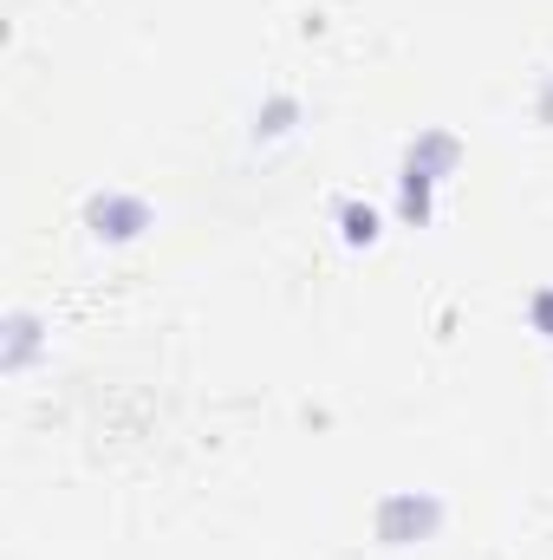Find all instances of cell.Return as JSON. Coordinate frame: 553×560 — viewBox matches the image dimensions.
Returning a JSON list of instances; mask_svg holds the SVG:
<instances>
[{
	"mask_svg": "<svg viewBox=\"0 0 553 560\" xmlns=\"http://www.w3.org/2000/svg\"><path fill=\"white\" fill-rule=\"evenodd\" d=\"M443 502L430 495V489H398V495H385L378 502V515H372V528H378V541L385 548H411V541H430L436 528H443Z\"/></svg>",
	"mask_w": 553,
	"mask_h": 560,
	"instance_id": "obj_1",
	"label": "cell"
},
{
	"mask_svg": "<svg viewBox=\"0 0 553 560\" xmlns=\"http://www.w3.org/2000/svg\"><path fill=\"white\" fill-rule=\"evenodd\" d=\"M150 222H156L150 202L131 196V189H98V196L85 202V229H92L98 242H138Z\"/></svg>",
	"mask_w": 553,
	"mask_h": 560,
	"instance_id": "obj_2",
	"label": "cell"
},
{
	"mask_svg": "<svg viewBox=\"0 0 553 560\" xmlns=\"http://www.w3.org/2000/svg\"><path fill=\"white\" fill-rule=\"evenodd\" d=\"M456 163H462V138H449V131H423V138L404 150V170L430 176V183H449Z\"/></svg>",
	"mask_w": 553,
	"mask_h": 560,
	"instance_id": "obj_3",
	"label": "cell"
},
{
	"mask_svg": "<svg viewBox=\"0 0 553 560\" xmlns=\"http://www.w3.org/2000/svg\"><path fill=\"white\" fill-rule=\"evenodd\" d=\"M33 352H39V319H33V313H7V339H0V372H7V378H20V372L33 365Z\"/></svg>",
	"mask_w": 553,
	"mask_h": 560,
	"instance_id": "obj_4",
	"label": "cell"
},
{
	"mask_svg": "<svg viewBox=\"0 0 553 560\" xmlns=\"http://www.w3.org/2000/svg\"><path fill=\"white\" fill-rule=\"evenodd\" d=\"M398 215H404L411 229H423V222L436 215V183H430V176H416V170L398 176Z\"/></svg>",
	"mask_w": 553,
	"mask_h": 560,
	"instance_id": "obj_5",
	"label": "cell"
},
{
	"mask_svg": "<svg viewBox=\"0 0 553 560\" xmlns=\"http://www.w3.org/2000/svg\"><path fill=\"white\" fill-rule=\"evenodd\" d=\"M378 222H385V215H378L372 202H345V209H339V235H345L352 248H372V242H378Z\"/></svg>",
	"mask_w": 553,
	"mask_h": 560,
	"instance_id": "obj_6",
	"label": "cell"
},
{
	"mask_svg": "<svg viewBox=\"0 0 553 560\" xmlns=\"http://www.w3.org/2000/svg\"><path fill=\"white\" fill-rule=\"evenodd\" d=\"M293 118H299V105L280 92V98H268V112H255V138H280V131H293Z\"/></svg>",
	"mask_w": 553,
	"mask_h": 560,
	"instance_id": "obj_7",
	"label": "cell"
},
{
	"mask_svg": "<svg viewBox=\"0 0 553 560\" xmlns=\"http://www.w3.org/2000/svg\"><path fill=\"white\" fill-rule=\"evenodd\" d=\"M528 319H534V332H541V339H553V287H541V293L528 300Z\"/></svg>",
	"mask_w": 553,
	"mask_h": 560,
	"instance_id": "obj_8",
	"label": "cell"
},
{
	"mask_svg": "<svg viewBox=\"0 0 553 560\" xmlns=\"http://www.w3.org/2000/svg\"><path fill=\"white\" fill-rule=\"evenodd\" d=\"M541 125H553V79L541 85Z\"/></svg>",
	"mask_w": 553,
	"mask_h": 560,
	"instance_id": "obj_9",
	"label": "cell"
}]
</instances>
